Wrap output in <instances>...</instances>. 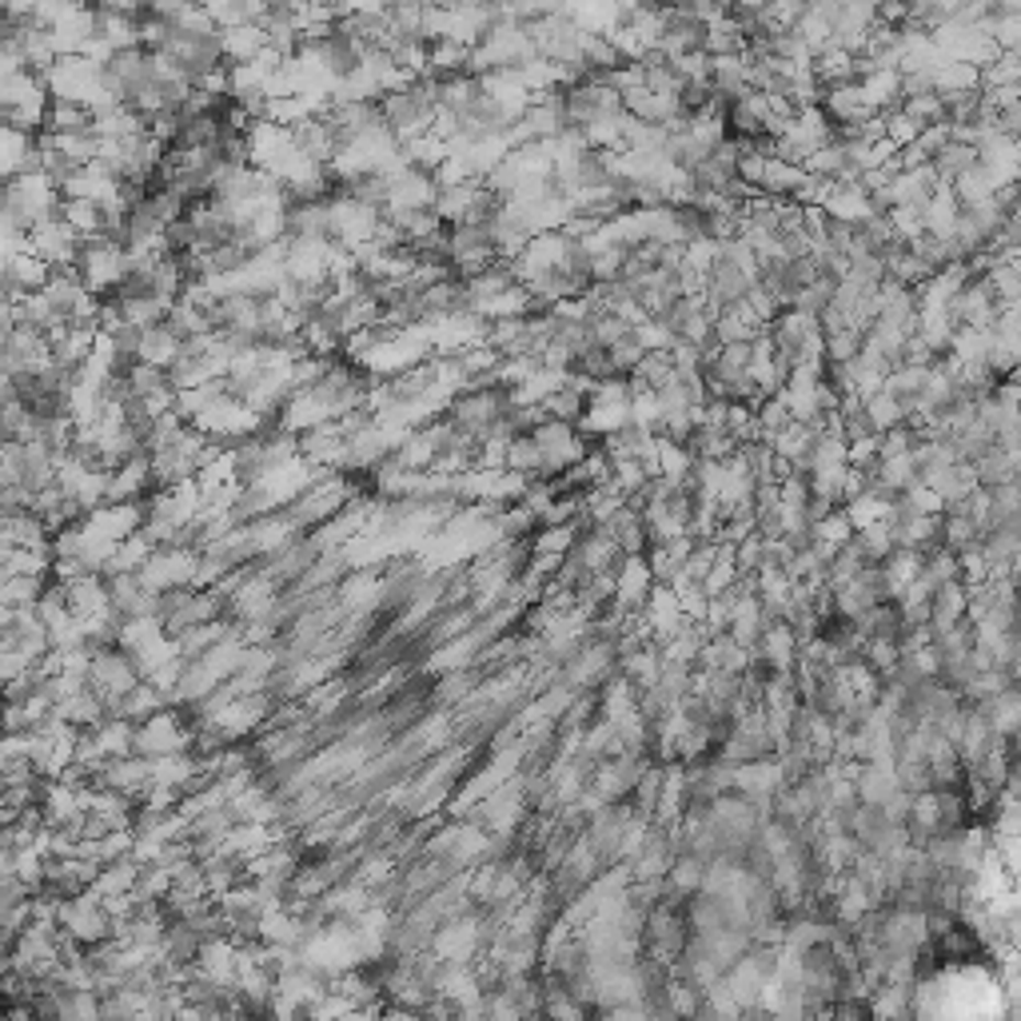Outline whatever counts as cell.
I'll list each match as a JSON object with an SVG mask.
<instances>
[{
	"mask_svg": "<svg viewBox=\"0 0 1021 1021\" xmlns=\"http://www.w3.org/2000/svg\"><path fill=\"white\" fill-rule=\"evenodd\" d=\"M60 204H65V192H60V184L44 173V168L41 173L12 176V180L4 184V220L29 227V232H33L41 220L60 212Z\"/></svg>",
	"mask_w": 1021,
	"mask_h": 1021,
	"instance_id": "1",
	"label": "cell"
},
{
	"mask_svg": "<svg viewBox=\"0 0 1021 1021\" xmlns=\"http://www.w3.org/2000/svg\"><path fill=\"white\" fill-rule=\"evenodd\" d=\"M0 112L4 124L24 132L48 129V112H53V92L44 85L41 73H9L0 80Z\"/></svg>",
	"mask_w": 1021,
	"mask_h": 1021,
	"instance_id": "2",
	"label": "cell"
},
{
	"mask_svg": "<svg viewBox=\"0 0 1021 1021\" xmlns=\"http://www.w3.org/2000/svg\"><path fill=\"white\" fill-rule=\"evenodd\" d=\"M507 408H511V391L507 388H467L452 399L447 420H452L463 435H471V440L484 443V440H491L495 423L503 420Z\"/></svg>",
	"mask_w": 1021,
	"mask_h": 1021,
	"instance_id": "3",
	"label": "cell"
},
{
	"mask_svg": "<svg viewBox=\"0 0 1021 1021\" xmlns=\"http://www.w3.org/2000/svg\"><path fill=\"white\" fill-rule=\"evenodd\" d=\"M76 271H80V280H85L88 291H97L100 300H108V296H116V288L124 284V276H129V247L116 244V240H85V247H80V259H76Z\"/></svg>",
	"mask_w": 1021,
	"mask_h": 1021,
	"instance_id": "4",
	"label": "cell"
},
{
	"mask_svg": "<svg viewBox=\"0 0 1021 1021\" xmlns=\"http://www.w3.org/2000/svg\"><path fill=\"white\" fill-rule=\"evenodd\" d=\"M100 80H104V88L112 92V97L124 100V104H132V100L141 97L144 88L156 80V53H148L144 44L116 48V53L100 65Z\"/></svg>",
	"mask_w": 1021,
	"mask_h": 1021,
	"instance_id": "5",
	"label": "cell"
},
{
	"mask_svg": "<svg viewBox=\"0 0 1021 1021\" xmlns=\"http://www.w3.org/2000/svg\"><path fill=\"white\" fill-rule=\"evenodd\" d=\"M44 85L53 92V100H76V104H92L104 92L100 80V60L85 53H65L56 56V65L44 73Z\"/></svg>",
	"mask_w": 1021,
	"mask_h": 1021,
	"instance_id": "6",
	"label": "cell"
},
{
	"mask_svg": "<svg viewBox=\"0 0 1021 1021\" xmlns=\"http://www.w3.org/2000/svg\"><path fill=\"white\" fill-rule=\"evenodd\" d=\"M531 36H535L539 56H547L555 65H579L582 60L587 29L579 24L575 12H551V16L531 24Z\"/></svg>",
	"mask_w": 1021,
	"mask_h": 1021,
	"instance_id": "7",
	"label": "cell"
},
{
	"mask_svg": "<svg viewBox=\"0 0 1021 1021\" xmlns=\"http://www.w3.org/2000/svg\"><path fill=\"white\" fill-rule=\"evenodd\" d=\"M531 435H535L539 447H543L547 475H563L567 467H575V463L587 459V452H591V440L582 435L579 423H567V420H551L547 415Z\"/></svg>",
	"mask_w": 1021,
	"mask_h": 1021,
	"instance_id": "8",
	"label": "cell"
},
{
	"mask_svg": "<svg viewBox=\"0 0 1021 1021\" xmlns=\"http://www.w3.org/2000/svg\"><path fill=\"white\" fill-rule=\"evenodd\" d=\"M29 244H33L36 256H44L53 268H76L80 247H85V236L68 224L65 215L56 212V215H48V220H41V224L29 232Z\"/></svg>",
	"mask_w": 1021,
	"mask_h": 1021,
	"instance_id": "9",
	"label": "cell"
},
{
	"mask_svg": "<svg viewBox=\"0 0 1021 1021\" xmlns=\"http://www.w3.org/2000/svg\"><path fill=\"white\" fill-rule=\"evenodd\" d=\"M614 611H643L651 591H655V570H651V559L646 555H623L619 570H614Z\"/></svg>",
	"mask_w": 1021,
	"mask_h": 1021,
	"instance_id": "10",
	"label": "cell"
},
{
	"mask_svg": "<svg viewBox=\"0 0 1021 1021\" xmlns=\"http://www.w3.org/2000/svg\"><path fill=\"white\" fill-rule=\"evenodd\" d=\"M702 44H707V21L702 16H695L687 4H675V9L663 12V44L658 48H667L670 56H682L699 53Z\"/></svg>",
	"mask_w": 1021,
	"mask_h": 1021,
	"instance_id": "11",
	"label": "cell"
},
{
	"mask_svg": "<svg viewBox=\"0 0 1021 1021\" xmlns=\"http://www.w3.org/2000/svg\"><path fill=\"white\" fill-rule=\"evenodd\" d=\"M184 347H188V340H184L180 332H176L173 323H152V328H144V347H141V359L144 364H156L164 367V371H173V364L184 355Z\"/></svg>",
	"mask_w": 1021,
	"mask_h": 1021,
	"instance_id": "12",
	"label": "cell"
},
{
	"mask_svg": "<svg viewBox=\"0 0 1021 1021\" xmlns=\"http://www.w3.org/2000/svg\"><path fill=\"white\" fill-rule=\"evenodd\" d=\"M978 160H981L978 144H969V141H962V136H954V141H950L946 148L934 156V173H937V180H942V184H957L966 173H974V168H978Z\"/></svg>",
	"mask_w": 1021,
	"mask_h": 1021,
	"instance_id": "13",
	"label": "cell"
},
{
	"mask_svg": "<svg viewBox=\"0 0 1021 1021\" xmlns=\"http://www.w3.org/2000/svg\"><path fill=\"white\" fill-rule=\"evenodd\" d=\"M220 41H224V60H232V65H247L268 48L264 24H232L220 33Z\"/></svg>",
	"mask_w": 1021,
	"mask_h": 1021,
	"instance_id": "14",
	"label": "cell"
},
{
	"mask_svg": "<svg viewBox=\"0 0 1021 1021\" xmlns=\"http://www.w3.org/2000/svg\"><path fill=\"white\" fill-rule=\"evenodd\" d=\"M164 707H173V699H168V695H164V690L156 687L152 678H141V682H136V687H132L129 695L120 699L116 714H124V719H132L136 726H141L144 719H152V714H160Z\"/></svg>",
	"mask_w": 1021,
	"mask_h": 1021,
	"instance_id": "15",
	"label": "cell"
},
{
	"mask_svg": "<svg viewBox=\"0 0 1021 1021\" xmlns=\"http://www.w3.org/2000/svg\"><path fill=\"white\" fill-rule=\"evenodd\" d=\"M507 471L523 475V479H551L547 463H543V447H539V440L531 431L507 440Z\"/></svg>",
	"mask_w": 1021,
	"mask_h": 1021,
	"instance_id": "16",
	"label": "cell"
},
{
	"mask_svg": "<svg viewBox=\"0 0 1021 1021\" xmlns=\"http://www.w3.org/2000/svg\"><path fill=\"white\" fill-rule=\"evenodd\" d=\"M48 582H53V575H12V579H4V587H0L4 611L36 607L44 599V591H48Z\"/></svg>",
	"mask_w": 1021,
	"mask_h": 1021,
	"instance_id": "17",
	"label": "cell"
},
{
	"mask_svg": "<svg viewBox=\"0 0 1021 1021\" xmlns=\"http://www.w3.org/2000/svg\"><path fill=\"white\" fill-rule=\"evenodd\" d=\"M431 76H455V73H471V44L455 41V36H443V41H431Z\"/></svg>",
	"mask_w": 1021,
	"mask_h": 1021,
	"instance_id": "18",
	"label": "cell"
},
{
	"mask_svg": "<svg viewBox=\"0 0 1021 1021\" xmlns=\"http://www.w3.org/2000/svg\"><path fill=\"white\" fill-rule=\"evenodd\" d=\"M710 56H739L746 53V33L742 24L731 21V16H719V21L707 24V44H702Z\"/></svg>",
	"mask_w": 1021,
	"mask_h": 1021,
	"instance_id": "19",
	"label": "cell"
},
{
	"mask_svg": "<svg viewBox=\"0 0 1021 1021\" xmlns=\"http://www.w3.org/2000/svg\"><path fill=\"white\" fill-rule=\"evenodd\" d=\"M934 85L937 92H969V88H981V68L966 65V60H942L934 68Z\"/></svg>",
	"mask_w": 1021,
	"mask_h": 1021,
	"instance_id": "20",
	"label": "cell"
},
{
	"mask_svg": "<svg viewBox=\"0 0 1021 1021\" xmlns=\"http://www.w3.org/2000/svg\"><path fill=\"white\" fill-rule=\"evenodd\" d=\"M97 129V116L88 104H76V100H53V112H48V129L44 132H88Z\"/></svg>",
	"mask_w": 1021,
	"mask_h": 1021,
	"instance_id": "21",
	"label": "cell"
},
{
	"mask_svg": "<svg viewBox=\"0 0 1021 1021\" xmlns=\"http://www.w3.org/2000/svg\"><path fill=\"white\" fill-rule=\"evenodd\" d=\"M866 415H870V423H874V431H890V428H898V423H906L910 420V411L898 403V399L890 396V391L881 388V391H874V396H866Z\"/></svg>",
	"mask_w": 1021,
	"mask_h": 1021,
	"instance_id": "22",
	"label": "cell"
},
{
	"mask_svg": "<svg viewBox=\"0 0 1021 1021\" xmlns=\"http://www.w3.org/2000/svg\"><path fill=\"white\" fill-rule=\"evenodd\" d=\"M658 4H667V9H675V4H690V0H658Z\"/></svg>",
	"mask_w": 1021,
	"mask_h": 1021,
	"instance_id": "23",
	"label": "cell"
}]
</instances>
